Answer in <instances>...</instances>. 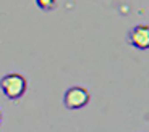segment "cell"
I'll use <instances>...</instances> for the list:
<instances>
[{"label":"cell","mask_w":149,"mask_h":132,"mask_svg":"<svg viewBox=\"0 0 149 132\" xmlns=\"http://www.w3.org/2000/svg\"><path fill=\"white\" fill-rule=\"evenodd\" d=\"M127 39L128 44L136 50H149V24L133 26Z\"/></svg>","instance_id":"3"},{"label":"cell","mask_w":149,"mask_h":132,"mask_svg":"<svg viewBox=\"0 0 149 132\" xmlns=\"http://www.w3.org/2000/svg\"><path fill=\"white\" fill-rule=\"evenodd\" d=\"M91 102V92L83 85H73L63 94V105L67 110H81Z\"/></svg>","instance_id":"2"},{"label":"cell","mask_w":149,"mask_h":132,"mask_svg":"<svg viewBox=\"0 0 149 132\" xmlns=\"http://www.w3.org/2000/svg\"><path fill=\"white\" fill-rule=\"evenodd\" d=\"M36 7L42 11H50L57 7V0H36Z\"/></svg>","instance_id":"4"},{"label":"cell","mask_w":149,"mask_h":132,"mask_svg":"<svg viewBox=\"0 0 149 132\" xmlns=\"http://www.w3.org/2000/svg\"><path fill=\"white\" fill-rule=\"evenodd\" d=\"M28 79L19 73H8L0 79V90L8 100H19L28 92Z\"/></svg>","instance_id":"1"},{"label":"cell","mask_w":149,"mask_h":132,"mask_svg":"<svg viewBox=\"0 0 149 132\" xmlns=\"http://www.w3.org/2000/svg\"><path fill=\"white\" fill-rule=\"evenodd\" d=\"M0 126H2V111H0Z\"/></svg>","instance_id":"5"}]
</instances>
